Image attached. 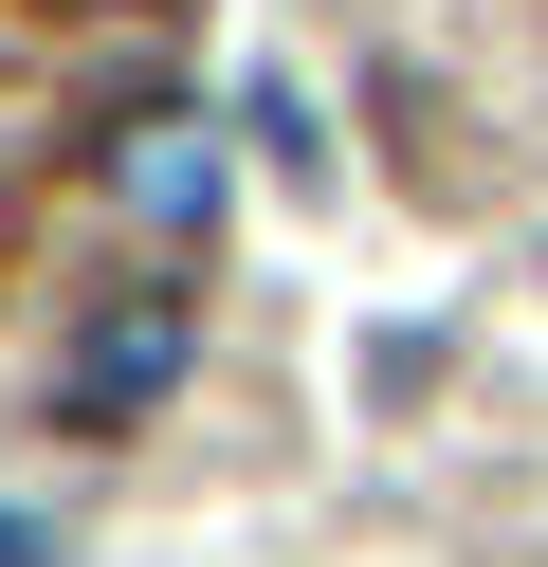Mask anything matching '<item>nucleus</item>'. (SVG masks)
I'll return each instance as SVG.
<instances>
[{
	"mask_svg": "<svg viewBox=\"0 0 548 567\" xmlns=\"http://www.w3.org/2000/svg\"><path fill=\"white\" fill-rule=\"evenodd\" d=\"M110 184H128V220H219V147H201V128H128V165H110Z\"/></svg>",
	"mask_w": 548,
	"mask_h": 567,
	"instance_id": "2",
	"label": "nucleus"
},
{
	"mask_svg": "<svg viewBox=\"0 0 548 567\" xmlns=\"http://www.w3.org/2000/svg\"><path fill=\"white\" fill-rule=\"evenodd\" d=\"M183 367H201V293L128 275V293H92V311H73V348H55V421H146Z\"/></svg>",
	"mask_w": 548,
	"mask_h": 567,
	"instance_id": "1",
	"label": "nucleus"
},
{
	"mask_svg": "<svg viewBox=\"0 0 548 567\" xmlns=\"http://www.w3.org/2000/svg\"><path fill=\"white\" fill-rule=\"evenodd\" d=\"M92 19H146V0H92Z\"/></svg>",
	"mask_w": 548,
	"mask_h": 567,
	"instance_id": "3",
	"label": "nucleus"
}]
</instances>
